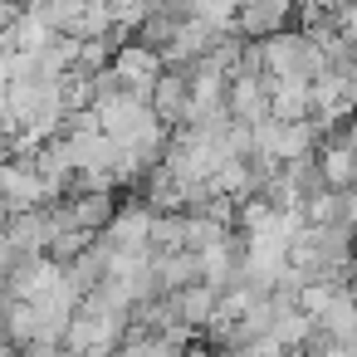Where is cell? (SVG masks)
<instances>
[{
  "label": "cell",
  "instance_id": "cell-1",
  "mask_svg": "<svg viewBox=\"0 0 357 357\" xmlns=\"http://www.w3.org/2000/svg\"><path fill=\"white\" fill-rule=\"evenodd\" d=\"M294 264L303 274H328V279H352V264H357V235L342 230V225H303L294 235Z\"/></svg>",
  "mask_w": 357,
  "mask_h": 357
},
{
  "label": "cell",
  "instance_id": "cell-2",
  "mask_svg": "<svg viewBox=\"0 0 357 357\" xmlns=\"http://www.w3.org/2000/svg\"><path fill=\"white\" fill-rule=\"evenodd\" d=\"M50 211H54V225H59V230L103 235L123 206H118V191H84V196H59V201H50Z\"/></svg>",
  "mask_w": 357,
  "mask_h": 357
},
{
  "label": "cell",
  "instance_id": "cell-3",
  "mask_svg": "<svg viewBox=\"0 0 357 357\" xmlns=\"http://www.w3.org/2000/svg\"><path fill=\"white\" fill-rule=\"evenodd\" d=\"M113 69H118V79H123V89H128V93H137V98H147V103H152L157 79L167 74V54H162V50H147L142 40H132V45H123V50H118Z\"/></svg>",
  "mask_w": 357,
  "mask_h": 357
},
{
  "label": "cell",
  "instance_id": "cell-4",
  "mask_svg": "<svg viewBox=\"0 0 357 357\" xmlns=\"http://www.w3.org/2000/svg\"><path fill=\"white\" fill-rule=\"evenodd\" d=\"M152 225H157V211L147 201H132L113 215V225L103 230V240L113 250H132V255H152Z\"/></svg>",
  "mask_w": 357,
  "mask_h": 357
},
{
  "label": "cell",
  "instance_id": "cell-5",
  "mask_svg": "<svg viewBox=\"0 0 357 357\" xmlns=\"http://www.w3.org/2000/svg\"><path fill=\"white\" fill-rule=\"evenodd\" d=\"M152 113L167 123V128H186L196 118V98H191V79L181 69H167L152 89Z\"/></svg>",
  "mask_w": 357,
  "mask_h": 357
},
{
  "label": "cell",
  "instance_id": "cell-6",
  "mask_svg": "<svg viewBox=\"0 0 357 357\" xmlns=\"http://www.w3.org/2000/svg\"><path fill=\"white\" fill-rule=\"evenodd\" d=\"M230 113L240 118V123H264V118H274V98H269V74H240L235 84H230Z\"/></svg>",
  "mask_w": 357,
  "mask_h": 357
},
{
  "label": "cell",
  "instance_id": "cell-7",
  "mask_svg": "<svg viewBox=\"0 0 357 357\" xmlns=\"http://www.w3.org/2000/svg\"><path fill=\"white\" fill-rule=\"evenodd\" d=\"M152 269H157L162 294H181V289H191V284H201V279H206V264H201V255H196V250L152 255Z\"/></svg>",
  "mask_w": 357,
  "mask_h": 357
},
{
  "label": "cell",
  "instance_id": "cell-8",
  "mask_svg": "<svg viewBox=\"0 0 357 357\" xmlns=\"http://www.w3.org/2000/svg\"><path fill=\"white\" fill-rule=\"evenodd\" d=\"M220 294H225V289H215L211 279H201V284H191V289H181V294H172V298H176L181 323H191L196 333H206V328L215 323V313H220Z\"/></svg>",
  "mask_w": 357,
  "mask_h": 357
},
{
  "label": "cell",
  "instance_id": "cell-9",
  "mask_svg": "<svg viewBox=\"0 0 357 357\" xmlns=\"http://www.w3.org/2000/svg\"><path fill=\"white\" fill-rule=\"evenodd\" d=\"M269 98H274V118L279 123L313 118V84L308 79H269Z\"/></svg>",
  "mask_w": 357,
  "mask_h": 357
},
{
  "label": "cell",
  "instance_id": "cell-10",
  "mask_svg": "<svg viewBox=\"0 0 357 357\" xmlns=\"http://www.w3.org/2000/svg\"><path fill=\"white\" fill-rule=\"evenodd\" d=\"M318 328H323L328 337H337V342H352V337H357V289H352V284H342V289L333 294V303L318 313Z\"/></svg>",
  "mask_w": 357,
  "mask_h": 357
},
{
  "label": "cell",
  "instance_id": "cell-11",
  "mask_svg": "<svg viewBox=\"0 0 357 357\" xmlns=\"http://www.w3.org/2000/svg\"><path fill=\"white\" fill-rule=\"evenodd\" d=\"M186 230H191V215H186V211H157L152 255H176V250H186Z\"/></svg>",
  "mask_w": 357,
  "mask_h": 357
},
{
  "label": "cell",
  "instance_id": "cell-12",
  "mask_svg": "<svg viewBox=\"0 0 357 357\" xmlns=\"http://www.w3.org/2000/svg\"><path fill=\"white\" fill-rule=\"evenodd\" d=\"M6 333H10V347H30L40 337V308L25 298H10L6 303Z\"/></svg>",
  "mask_w": 357,
  "mask_h": 357
},
{
  "label": "cell",
  "instance_id": "cell-13",
  "mask_svg": "<svg viewBox=\"0 0 357 357\" xmlns=\"http://www.w3.org/2000/svg\"><path fill=\"white\" fill-rule=\"evenodd\" d=\"M176 30H181V20H172L167 10H152V15L137 25V40H142L147 50H162V54H167V45L176 40Z\"/></svg>",
  "mask_w": 357,
  "mask_h": 357
},
{
  "label": "cell",
  "instance_id": "cell-14",
  "mask_svg": "<svg viewBox=\"0 0 357 357\" xmlns=\"http://www.w3.org/2000/svg\"><path fill=\"white\" fill-rule=\"evenodd\" d=\"M93 240H98V235H89V230H59L54 245H50V259H54V264H74Z\"/></svg>",
  "mask_w": 357,
  "mask_h": 357
},
{
  "label": "cell",
  "instance_id": "cell-15",
  "mask_svg": "<svg viewBox=\"0 0 357 357\" xmlns=\"http://www.w3.org/2000/svg\"><path fill=\"white\" fill-rule=\"evenodd\" d=\"M108 6H113V15H118V25H128L132 35H137V25H142V20H147V15L157 10V6H152V0H108Z\"/></svg>",
  "mask_w": 357,
  "mask_h": 357
},
{
  "label": "cell",
  "instance_id": "cell-16",
  "mask_svg": "<svg viewBox=\"0 0 357 357\" xmlns=\"http://www.w3.org/2000/svg\"><path fill=\"white\" fill-rule=\"evenodd\" d=\"M25 357H64V342H30V347H20Z\"/></svg>",
  "mask_w": 357,
  "mask_h": 357
},
{
  "label": "cell",
  "instance_id": "cell-17",
  "mask_svg": "<svg viewBox=\"0 0 357 357\" xmlns=\"http://www.w3.org/2000/svg\"><path fill=\"white\" fill-rule=\"evenodd\" d=\"M347 284H352V289H357V264H352V279H347Z\"/></svg>",
  "mask_w": 357,
  "mask_h": 357
}]
</instances>
